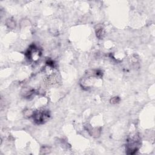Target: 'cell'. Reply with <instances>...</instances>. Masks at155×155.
Wrapping results in <instances>:
<instances>
[{"mask_svg":"<svg viewBox=\"0 0 155 155\" xmlns=\"http://www.w3.org/2000/svg\"><path fill=\"white\" fill-rule=\"evenodd\" d=\"M96 35H97V36L98 38H102V36H103V35L104 34V29H103L102 27L101 26V25H98L97 28H96Z\"/></svg>","mask_w":155,"mask_h":155,"instance_id":"cell-3","label":"cell"},{"mask_svg":"<svg viewBox=\"0 0 155 155\" xmlns=\"http://www.w3.org/2000/svg\"><path fill=\"white\" fill-rule=\"evenodd\" d=\"M34 121L38 124H42L45 122L50 117V113L47 110H38L33 114Z\"/></svg>","mask_w":155,"mask_h":155,"instance_id":"cell-2","label":"cell"},{"mask_svg":"<svg viewBox=\"0 0 155 155\" xmlns=\"http://www.w3.org/2000/svg\"><path fill=\"white\" fill-rule=\"evenodd\" d=\"M140 146V138L137 134L131 136L127 140V144L126 145L127 153L128 154H133L135 153L139 149Z\"/></svg>","mask_w":155,"mask_h":155,"instance_id":"cell-1","label":"cell"}]
</instances>
